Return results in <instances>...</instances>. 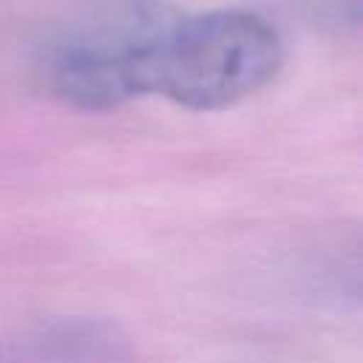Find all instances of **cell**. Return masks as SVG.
<instances>
[{"instance_id":"cell-1","label":"cell","mask_w":363,"mask_h":363,"mask_svg":"<svg viewBox=\"0 0 363 363\" xmlns=\"http://www.w3.org/2000/svg\"><path fill=\"white\" fill-rule=\"evenodd\" d=\"M179 20L170 0H91L40 37L34 71L71 108H119L153 94L156 57Z\"/></svg>"},{"instance_id":"cell-2","label":"cell","mask_w":363,"mask_h":363,"mask_svg":"<svg viewBox=\"0 0 363 363\" xmlns=\"http://www.w3.org/2000/svg\"><path fill=\"white\" fill-rule=\"evenodd\" d=\"M281 62V37L255 11L182 14L156 57L153 94L190 111H221L269 85Z\"/></svg>"},{"instance_id":"cell-3","label":"cell","mask_w":363,"mask_h":363,"mask_svg":"<svg viewBox=\"0 0 363 363\" xmlns=\"http://www.w3.org/2000/svg\"><path fill=\"white\" fill-rule=\"evenodd\" d=\"M40 357H51L57 363H105L116 360L125 349V340L108 323L91 320H62L43 329L34 340Z\"/></svg>"}]
</instances>
